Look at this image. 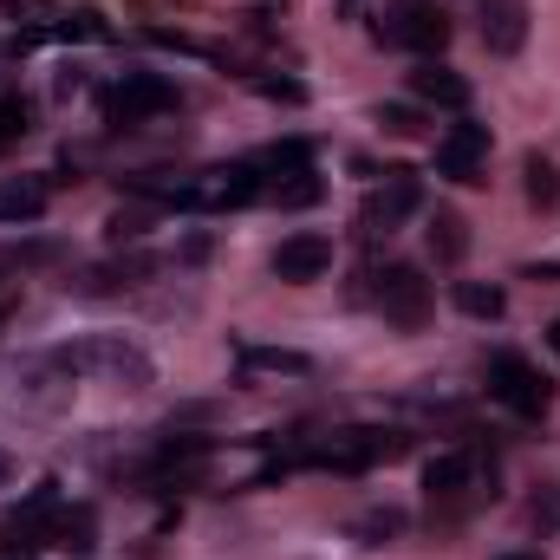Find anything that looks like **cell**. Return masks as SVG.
I'll use <instances>...</instances> for the list:
<instances>
[{
  "instance_id": "obj_1",
  "label": "cell",
  "mask_w": 560,
  "mask_h": 560,
  "mask_svg": "<svg viewBox=\"0 0 560 560\" xmlns=\"http://www.w3.org/2000/svg\"><path fill=\"white\" fill-rule=\"evenodd\" d=\"M489 495H495V469H482V456H476L469 443L436 450V456L423 463V502H430V522H456V515H469V509L489 502Z\"/></svg>"
},
{
  "instance_id": "obj_2",
  "label": "cell",
  "mask_w": 560,
  "mask_h": 560,
  "mask_svg": "<svg viewBox=\"0 0 560 560\" xmlns=\"http://www.w3.org/2000/svg\"><path fill=\"white\" fill-rule=\"evenodd\" d=\"M59 365H66L72 378H98V385H112V392H150V385H156L150 352H143L138 339H125V332H92V339H79V346H59Z\"/></svg>"
},
{
  "instance_id": "obj_3",
  "label": "cell",
  "mask_w": 560,
  "mask_h": 560,
  "mask_svg": "<svg viewBox=\"0 0 560 560\" xmlns=\"http://www.w3.org/2000/svg\"><path fill=\"white\" fill-rule=\"evenodd\" d=\"M411 450L405 430H332V436H313L300 456H280V469L306 463V469H339V476H359L372 463H398Z\"/></svg>"
},
{
  "instance_id": "obj_4",
  "label": "cell",
  "mask_w": 560,
  "mask_h": 560,
  "mask_svg": "<svg viewBox=\"0 0 560 560\" xmlns=\"http://www.w3.org/2000/svg\"><path fill=\"white\" fill-rule=\"evenodd\" d=\"M482 385H489V398L509 405L515 418H548V405H555V378H548L541 365H528L522 352H495V359L482 365Z\"/></svg>"
},
{
  "instance_id": "obj_5",
  "label": "cell",
  "mask_w": 560,
  "mask_h": 560,
  "mask_svg": "<svg viewBox=\"0 0 560 560\" xmlns=\"http://www.w3.org/2000/svg\"><path fill=\"white\" fill-rule=\"evenodd\" d=\"M378 39L405 46V52H443L450 46V13L436 0H392L385 20H378Z\"/></svg>"
},
{
  "instance_id": "obj_6",
  "label": "cell",
  "mask_w": 560,
  "mask_h": 560,
  "mask_svg": "<svg viewBox=\"0 0 560 560\" xmlns=\"http://www.w3.org/2000/svg\"><path fill=\"white\" fill-rule=\"evenodd\" d=\"M372 306L385 313V326H398V332H418L423 319H430V280L418 268H385V275H372Z\"/></svg>"
},
{
  "instance_id": "obj_7",
  "label": "cell",
  "mask_w": 560,
  "mask_h": 560,
  "mask_svg": "<svg viewBox=\"0 0 560 560\" xmlns=\"http://www.w3.org/2000/svg\"><path fill=\"white\" fill-rule=\"evenodd\" d=\"M418 202H423V183L411 176V170H385V183L365 196V209H359V235L365 242H385L405 215H418Z\"/></svg>"
},
{
  "instance_id": "obj_8",
  "label": "cell",
  "mask_w": 560,
  "mask_h": 560,
  "mask_svg": "<svg viewBox=\"0 0 560 560\" xmlns=\"http://www.w3.org/2000/svg\"><path fill=\"white\" fill-rule=\"evenodd\" d=\"M176 105H183L176 79H163V72H131V79L105 98V118H112V125H143V118H163V112H176Z\"/></svg>"
},
{
  "instance_id": "obj_9",
  "label": "cell",
  "mask_w": 560,
  "mask_h": 560,
  "mask_svg": "<svg viewBox=\"0 0 560 560\" xmlns=\"http://www.w3.org/2000/svg\"><path fill=\"white\" fill-rule=\"evenodd\" d=\"M268 189V176L255 170V163H229V170H209L202 183H183V209H242V202H255Z\"/></svg>"
},
{
  "instance_id": "obj_10",
  "label": "cell",
  "mask_w": 560,
  "mask_h": 560,
  "mask_svg": "<svg viewBox=\"0 0 560 560\" xmlns=\"http://www.w3.org/2000/svg\"><path fill=\"white\" fill-rule=\"evenodd\" d=\"M156 255H143V248H131V255H112V261H98V268H79V280H72V293L79 300H112V293H131V287H143V280H156Z\"/></svg>"
},
{
  "instance_id": "obj_11",
  "label": "cell",
  "mask_w": 560,
  "mask_h": 560,
  "mask_svg": "<svg viewBox=\"0 0 560 560\" xmlns=\"http://www.w3.org/2000/svg\"><path fill=\"white\" fill-rule=\"evenodd\" d=\"M482 163H489V125H450L436 138V176L482 183Z\"/></svg>"
},
{
  "instance_id": "obj_12",
  "label": "cell",
  "mask_w": 560,
  "mask_h": 560,
  "mask_svg": "<svg viewBox=\"0 0 560 560\" xmlns=\"http://www.w3.org/2000/svg\"><path fill=\"white\" fill-rule=\"evenodd\" d=\"M476 33H482V46H489L495 59L522 52V46H528V0H482V7H476Z\"/></svg>"
},
{
  "instance_id": "obj_13",
  "label": "cell",
  "mask_w": 560,
  "mask_h": 560,
  "mask_svg": "<svg viewBox=\"0 0 560 560\" xmlns=\"http://www.w3.org/2000/svg\"><path fill=\"white\" fill-rule=\"evenodd\" d=\"M326 268H332V235H287L275 248V280H287V287H306V280H326Z\"/></svg>"
},
{
  "instance_id": "obj_14",
  "label": "cell",
  "mask_w": 560,
  "mask_h": 560,
  "mask_svg": "<svg viewBox=\"0 0 560 560\" xmlns=\"http://www.w3.org/2000/svg\"><path fill=\"white\" fill-rule=\"evenodd\" d=\"M46 183L39 176H0V222H39L46 215Z\"/></svg>"
},
{
  "instance_id": "obj_15",
  "label": "cell",
  "mask_w": 560,
  "mask_h": 560,
  "mask_svg": "<svg viewBox=\"0 0 560 560\" xmlns=\"http://www.w3.org/2000/svg\"><path fill=\"white\" fill-rule=\"evenodd\" d=\"M522 189H528V209L535 215H555L560 209V163L541 156V150H528L522 156Z\"/></svg>"
},
{
  "instance_id": "obj_16",
  "label": "cell",
  "mask_w": 560,
  "mask_h": 560,
  "mask_svg": "<svg viewBox=\"0 0 560 560\" xmlns=\"http://www.w3.org/2000/svg\"><path fill=\"white\" fill-rule=\"evenodd\" d=\"M411 92H418L423 105H450V112L469 105V79L450 72V66H418V72H411Z\"/></svg>"
},
{
  "instance_id": "obj_17",
  "label": "cell",
  "mask_w": 560,
  "mask_h": 560,
  "mask_svg": "<svg viewBox=\"0 0 560 560\" xmlns=\"http://www.w3.org/2000/svg\"><path fill=\"white\" fill-rule=\"evenodd\" d=\"M275 209H313L319 196H326V183H319V170H293V176H268V189H261Z\"/></svg>"
},
{
  "instance_id": "obj_18",
  "label": "cell",
  "mask_w": 560,
  "mask_h": 560,
  "mask_svg": "<svg viewBox=\"0 0 560 560\" xmlns=\"http://www.w3.org/2000/svg\"><path fill=\"white\" fill-rule=\"evenodd\" d=\"M423 235H430V255H436V261H463V255H469V222H463L456 209H436Z\"/></svg>"
},
{
  "instance_id": "obj_19",
  "label": "cell",
  "mask_w": 560,
  "mask_h": 560,
  "mask_svg": "<svg viewBox=\"0 0 560 560\" xmlns=\"http://www.w3.org/2000/svg\"><path fill=\"white\" fill-rule=\"evenodd\" d=\"M242 372H275V378H306L313 359L306 352H287V346H248L242 352Z\"/></svg>"
},
{
  "instance_id": "obj_20",
  "label": "cell",
  "mask_w": 560,
  "mask_h": 560,
  "mask_svg": "<svg viewBox=\"0 0 560 560\" xmlns=\"http://www.w3.org/2000/svg\"><path fill=\"white\" fill-rule=\"evenodd\" d=\"M456 306H463L469 319H502V313H509V293L489 287V280H456Z\"/></svg>"
},
{
  "instance_id": "obj_21",
  "label": "cell",
  "mask_w": 560,
  "mask_h": 560,
  "mask_svg": "<svg viewBox=\"0 0 560 560\" xmlns=\"http://www.w3.org/2000/svg\"><path fill=\"white\" fill-rule=\"evenodd\" d=\"M352 535H359L365 548L398 541V535H405V515H398V509H372V515H359V522H352Z\"/></svg>"
},
{
  "instance_id": "obj_22",
  "label": "cell",
  "mask_w": 560,
  "mask_h": 560,
  "mask_svg": "<svg viewBox=\"0 0 560 560\" xmlns=\"http://www.w3.org/2000/svg\"><path fill=\"white\" fill-rule=\"evenodd\" d=\"M255 170H275V176H293V170H313V150L306 143H275V150H261V156H248Z\"/></svg>"
},
{
  "instance_id": "obj_23",
  "label": "cell",
  "mask_w": 560,
  "mask_h": 560,
  "mask_svg": "<svg viewBox=\"0 0 560 560\" xmlns=\"http://www.w3.org/2000/svg\"><path fill=\"white\" fill-rule=\"evenodd\" d=\"M528 528H541V535H560V482H541V489L528 495Z\"/></svg>"
},
{
  "instance_id": "obj_24",
  "label": "cell",
  "mask_w": 560,
  "mask_h": 560,
  "mask_svg": "<svg viewBox=\"0 0 560 560\" xmlns=\"http://www.w3.org/2000/svg\"><path fill=\"white\" fill-rule=\"evenodd\" d=\"M143 229H150V215H138V209H131V215H125V209H118V215H112V222H105V235H112V242H118V248H125V242H138Z\"/></svg>"
},
{
  "instance_id": "obj_25",
  "label": "cell",
  "mask_w": 560,
  "mask_h": 560,
  "mask_svg": "<svg viewBox=\"0 0 560 560\" xmlns=\"http://www.w3.org/2000/svg\"><path fill=\"white\" fill-rule=\"evenodd\" d=\"M378 125H385L392 138H418V131H423L418 112H405V105H385V112H378Z\"/></svg>"
},
{
  "instance_id": "obj_26",
  "label": "cell",
  "mask_w": 560,
  "mask_h": 560,
  "mask_svg": "<svg viewBox=\"0 0 560 560\" xmlns=\"http://www.w3.org/2000/svg\"><path fill=\"white\" fill-rule=\"evenodd\" d=\"M33 125H26V105H0V143H13V138H26Z\"/></svg>"
},
{
  "instance_id": "obj_27",
  "label": "cell",
  "mask_w": 560,
  "mask_h": 560,
  "mask_svg": "<svg viewBox=\"0 0 560 560\" xmlns=\"http://www.w3.org/2000/svg\"><path fill=\"white\" fill-rule=\"evenodd\" d=\"M255 92H268V98H287V105H300V98H306V85H300V79H255Z\"/></svg>"
},
{
  "instance_id": "obj_28",
  "label": "cell",
  "mask_w": 560,
  "mask_h": 560,
  "mask_svg": "<svg viewBox=\"0 0 560 560\" xmlns=\"http://www.w3.org/2000/svg\"><path fill=\"white\" fill-rule=\"evenodd\" d=\"M7 482H13V456L0 450V489H7Z\"/></svg>"
},
{
  "instance_id": "obj_29",
  "label": "cell",
  "mask_w": 560,
  "mask_h": 560,
  "mask_svg": "<svg viewBox=\"0 0 560 560\" xmlns=\"http://www.w3.org/2000/svg\"><path fill=\"white\" fill-rule=\"evenodd\" d=\"M495 560H541V555H528V548H515V555H495Z\"/></svg>"
},
{
  "instance_id": "obj_30",
  "label": "cell",
  "mask_w": 560,
  "mask_h": 560,
  "mask_svg": "<svg viewBox=\"0 0 560 560\" xmlns=\"http://www.w3.org/2000/svg\"><path fill=\"white\" fill-rule=\"evenodd\" d=\"M548 346H555V352H560V319H555V326H548Z\"/></svg>"
},
{
  "instance_id": "obj_31",
  "label": "cell",
  "mask_w": 560,
  "mask_h": 560,
  "mask_svg": "<svg viewBox=\"0 0 560 560\" xmlns=\"http://www.w3.org/2000/svg\"><path fill=\"white\" fill-rule=\"evenodd\" d=\"M7 7H13V13H26V7H39V0H7Z\"/></svg>"
},
{
  "instance_id": "obj_32",
  "label": "cell",
  "mask_w": 560,
  "mask_h": 560,
  "mask_svg": "<svg viewBox=\"0 0 560 560\" xmlns=\"http://www.w3.org/2000/svg\"><path fill=\"white\" fill-rule=\"evenodd\" d=\"M20 560H33V555H20Z\"/></svg>"
}]
</instances>
